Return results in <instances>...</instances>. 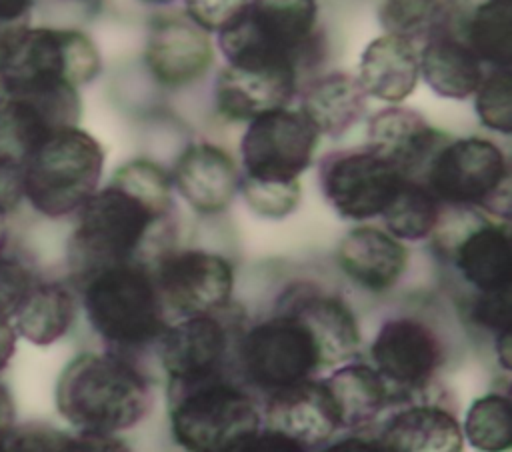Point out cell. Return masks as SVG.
<instances>
[{"mask_svg": "<svg viewBox=\"0 0 512 452\" xmlns=\"http://www.w3.org/2000/svg\"><path fill=\"white\" fill-rule=\"evenodd\" d=\"M170 208L172 182L158 164L136 158L120 166L110 184L78 210L68 240V268L76 286L104 268L140 260V250Z\"/></svg>", "mask_w": 512, "mask_h": 452, "instance_id": "6da1fadb", "label": "cell"}, {"mask_svg": "<svg viewBox=\"0 0 512 452\" xmlns=\"http://www.w3.org/2000/svg\"><path fill=\"white\" fill-rule=\"evenodd\" d=\"M218 46L230 66L280 68L298 76L326 52L318 0H250L222 32Z\"/></svg>", "mask_w": 512, "mask_h": 452, "instance_id": "7a4b0ae2", "label": "cell"}, {"mask_svg": "<svg viewBox=\"0 0 512 452\" xmlns=\"http://www.w3.org/2000/svg\"><path fill=\"white\" fill-rule=\"evenodd\" d=\"M150 406L146 376L118 354H80L64 366L56 382V408L80 432L128 430Z\"/></svg>", "mask_w": 512, "mask_h": 452, "instance_id": "3957f363", "label": "cell"}, {"mask_svg": "<svg viewBox=\"0 0 512 452\" xmlns=\"http://www.w3.org/2000/svg\"><path fill=\"white\" fill-rule=\"evenodd\" d=\"M80 288L88 322L114 348L112 354L158 342L168 326L152 266L142 260L104 268Z\"/></svg>", "mask_w": 512, "mask_h": 452, "instance_id": "277c9868", "label": "cell"}, {"mask_svg": "<svg viewBox=\"0 0 512 452\" xmlns=\"http://www.w3.org/2000/svg\"><path fill=\"white\" fill-rule=\"evenodd\" d=\"M104 148L86 130H58L34 146L22 160V192L30 206L62 218L78 212L98 190Z\"/></svg>", "mask_w": 512, "mask_h": 452, "instance_id": "5b68a950", "label": "cell"}, {"mask_svg": "<svg viewBox=\"0 0 512 452\" xmlns=\"http://www.w3.org/2000/svg\"><path fill=\"white\" fill-rule=\"evenodd\" d=\"M94 42L72 28H22L0 48V78L8 96L56 86H84L100 74Z\"/></svg>", "mask_w": 512, "mask_h": 452, "instance_id": "8992f818", "label": "cell"}, {"mask_svg": "<svg viewBox=\"0 0 512 452\" xmlns=\"http://www.w3.org/2000/svg\"><path fill=\"white\" fill-rule=\"evenodd\" d=\"M260 424L254 396L226 376L170 384V428L186 452H230Z\"/></svg>", "mask_w": 512, "mask_h": 452, "instance_id": "52a82bcc", "label": "cell"}, {"mask_svg": "<svg viewBox=\"0 0 512 452\" xmlns=\"http://www.w3.org/2000/svg\"><path fill=\"white\" fill-rule=\"evenodd\" d=\"M420 180L442 206L484 208L508 218L510 168L504 152L486 138L446 140Z\"/></svg>", "mask_w": 512, "mask_h": 452, "instance_id": "ba28073f", "label": "cell"}, {"mask_svg": "<svg viewBox=\"0 0 512 452\" xmlns=\"http://www.w3.org/2000/svg\"><path fill=\"white\" fill-rule=\"evenodd\" d=\"M236 358L244 380L266 396L310 380L322 368L310 330L282 304L238 340Z\"/></svg>", "mask_w": 512, "mask_h": 452, "instance_id": "9c48e42d", "label": "cell"}, {"mask_svg": "<svg viewBox=\"0 0 512 452\" xmlns=\"http://www.w3.org/2000/svg\"><path fill=\"white\" fill-rule=\"evenodd\" d=\"M318 130L300 112L278 108L248 122L240 142L242 176L256 182H294L312 164Z\"/></svg>", "mask_w": 512, "mask_h": 452, "instance_id": "30bf717a", "label": "cell"}, {"mask_svg": "<svg viewBox=\"0 0 512 452\" xmlns=\"http://www.w3.org/2000/svg\"><path fill=\"white\" fill-rule=\"evenodd\" d=\"M318 180L326 202L348 220L380 216L406 180L388 160L370 150H336L322 158Z\"/></svg>", "mask_w": 512, "mask_h": 452, "instance_id": "8fae6325", "label": "cell"}, {"mask_svg": "<svg viewBox=\"0 0 512 452\" xmlns=\"http://www.w3.org/2000/svg\"><path fill=\"white\" fill-rule=\"evenodd\" d=\"M164 310L180 318L214 314L230 304L234 272L226 258L206 250H168L152 266Z\"/></svg>", "mask_w": 512, "mask_h": 452, "instance_id": "7c38bea8", "label": "cell"}, {"mask_svg": "<svg viewBox=\"0 0 512 452\" xmlns=\"http://www.w3.org/2000/svg\"><path fill=\"white\" fill-rule=\"evenodd\" d=\"M370 356L394 400L424 390L432 382L444 362V346L426 322L398 316L380 326Z\"/></svg>", "mask_w": 512, "mask_h": 452, "instance_id": "4fadbf2b", "label": "cell"}, {"mask_svg": "<svg viewBox=\"0 0 512 452\" xmlns=\"http://www.w3.org/2000/svg\"><path fill=\"white\" fill-rule=\"evenodd\" d=\"M224 310L166 326L158 340V356L170 384H194L224 376L230 350L228 328L220 318Z\"/></svg>", "mask_w": 512, "mask_h": 452, "instance_id": "5bb4252c", "label": "cell"}, {"mask_svg": "<svg viewBox=\"0 0 512 452\" xmlns=\"http://www.w3.org/2000/svg\"><path fill=\"white\" fill-rule=\"evenodd\" d=\"M450 140L420 112L390 106L368 120V148L388 160L404 178L420 180L436 150Z\"/></svg>", "mask_w": 512, "mask_h": 452, "instance_id": "9a60e30c", "label": "cell"}, {"mask_svg": "<svg viewBox=\"0 0 512 452\" xmlns=\"http://www.w3.org/2000/svg\"><path fill=\"white\" fill-rule=\"evenodd\" d=\"M144 62L154 80L164 86L190 84L212 64L208 32L188 18H160L150 26Z\"/></svg>", "mask_w": 512, "mask_h": 452, "instance_id": "2e32d148", "label": "cell"}, {"mask_svg": "<svg viewBox=\"0 0 512 452\" xmlns=\"http://www.w3.org/2000/svg\"><path fill=\"white\" fill-rule=\"evenodd\" d=\"M310 330L322 368L348 362L360 346V330L348 304L308 284L290 288L280 300Z\"/></svg>", "mask_w": 512, "mask_h": 452, "instance_id": "e0dca14e", "label": "cell"}, {"mask_svg": "<svg viewBox=\"0 0 512 452\" xmlns=\"http://www.w3.org/2000/svg\"><path fill=\"white\" fill-rule=\"evenodd\" d=\"M298 74L278 68H242L226 64L214 84V102L226 120L250 122L286 108L298 90Z\"/></svg>", "mask_w": 512, "mask_h": 452, "instance_id": "ac0fdd59", "label": "cell"}, {"mask_svg": "<svg viewBox=\"0 0 512 452\" xmlns=\"http://www.w3.org/2000/svg\"><path fill=\"white\" fill-rule=\"evenodd\" d=\"M170 182L196 212L218 214L238 194L240 170L222 148L198 142L178 156Z\"/></svg>", "mask_w": 512, "mask_h": 452, "instance_id": "d6986e66", "label": "cell"}, {"mask_svg": "<svg viewBox=\"0 0 512 452\" xmlns=\"http://www.w3.org/2000/svg\"><path fill=\"white\" fill-rule=\"evenodd\" d=\"M266 428L286 434L308 450L324 444L338 428L330 396L322 380H304L266 396Z\"/></svg>", "mask_w": 512, "mask_h": 452, "instance_id": "ffe728a7", "label": "cell"}, {"mask_svg": "<svg viewBox=\"0 0 512 452\" xmlns=\"http://www.w3.org/2000/svg\"><path fill=\"white\" fill-rule=\"evenodd\" d=\"M336 260L342 272L360 288L386 292L404 274L408 250L398 238L380 228L358 226L340 240Z\"/></svg>", "mask_w": 512, "mask_h": 452, "instance_id": "44dd1931", "label": "cell"}, {"mask_svg": "<svg viewBox=\"0 0 512 452\" xmlns=\"http://www.w3.org/2000/svg\"><path fill=\"white\" fill-rule=\"evenodd\" d=\"M356 78L366 96L392 104L402 102L414 92L420 78L416 44L394 34L374 38L360 56Z\"/></svg>", "mask_w": 512, "mask_h": 452, "instance_id": "7402d4cb", "label": "cell"}, {"mask_svg": "<svg viewBox=\"0 0 512 452\" xmlns=\"http://www.w3.org/2000/svg\"><path fill=\"white\" fill-rule=\"evenodd\" d=\"M452 260L464 282H468L476 294L510 288L512 248L508 226L482 222L470 228L456 242Z\"/></svg>", "mask_w": 512, "mask_h": 452, "instance_id": "603a6c76", "label": "cell"}, {"mask_svg": "<svg viewBox=\"0 0 512 452\" xmlns=\"http://www.w3.org/2000/svg\"><path fill=\"white\" fill-rule=\"evenodd\" d=\"M384 452H462V426L452 412L432 404L408 406L392 414L380 436Z\"/></svg>", "mask_w": 512, "mask_h": 452, "instance_id": "cb8c5ba5", "label": "cell"}, {"mask_svg": "<svg viewBox=\"0 0 512 452\" xmlns=\"http://www.w3.org/2000/svg\"><path fill=\"white\" fill-rule=\"evenodd\" d=\"M366 110V94L356 76L330 72L310 80L302 88L300 112L318 134L340 136L352 128Z\"/></svg>", "mask_w": 512, "mask_h": 452, "instance_id": "d4e9b609", "label": "cell"}, {"mask_svg": "<svg viewBox=\"0 0 512 452\" xmlns=\"http://www.w3.org/2000/svg\"><path fill=\"white\" fill-rule=\"evenodd\" d=\"M338 428H362L370 424L392 400V394L384 378L374 370V366L350 362L334 370L322 380Z\"/></svg>", "mask_w": 512, "mask_h": 452, "instance_id": "484cf974", "label": "cell"}, {"mask_svg": "<svg viewBox=\"0 0 512 452\" xmlns=\"http://www.w3.org/2000/svg\"><path fill=\"white\" fill-rule=\"evenodd\" d=\"M420 74L442 98L462 100L476 92L484 78L482 62L466 46L460 34L438 36L418 50Z\"/></svg>", "mask_w": 512, "mask_h": 452, "instance_id": "4316f807", "label": "cell"}, {"mask_svg": "<svg viewBox=\"0 0 512 452\" xmlns=\"http://www.w3.org/2000/svg\"><path fill=\"white\" fill-rule=\"evenodd\" d=\"M76 302L60 282H34L14 312L16 334L34 346H50L72 326Z\"/></svg>", "mask_w": 512, "mask_h": 452, "instance_id": "83f0119b", "label": "cell"}, {"mask_svg": "<svg viewBox=\"0 0 512 452\" xmlns=\"http://www.w3.org/2000/svg\"><path fill=\"white\" fill-rule=\"evenodd\" d=\"M378 18L386 34L406 38L412 44H426L462 30L458 0H382Z\"/></svg>", "mask_w": 512, "mask_h": 452, "instance_id": "f1b7e54d", "label": "cell"}, {"mask_svg": "<svg viewBox=\"0 0 512 452\" xmlns=\"http://www.w3.org/2000/svg\"><path fill=\"white\" fill-rule=\"evenodd\" d=\"M460 38L482 64L510 68L512 6L510 0H486L464 18Z\"/></svg>", "mask_w": 512, "mask_h": 452, "instance_id": "f546056e", "label": "cell"}, {"mask_svg": "<svg viewBox=\"0 0 512 452\" xmlns=\"http://www.w3.org/2000/svg\"><path fill=\"white\" fill-rule=\"evenodd\" d=\"M442 214V204L426 188L422 180L406 178L384 212L380 214L388 234L398 240H424L428 238Z\"/></svg>", "mask_w": 512, "mask_h": 452, "instance_id": "4dcf8cb0", "label": "cell"}, {"mask_svg": "<svg viewBox=\"0 0 512 452\" xmlns=\"http://www.w3.org/2000/svg\"><path fill=\"white\" fill-rule=\"evenodd\" d=\"M464 438L478 452H508L512 444V410L508 394H486L466 412Z\"/></svg>", "mask_w": 512, "mask_h": 452, "instance_id": "1f68e13d", "label": "cell"}, {"mask_svg": "<svg viewBox=\"0 0 512 452\" xmlns=\"http://www.w3.org/2000/svg\"><path fill=\"white\" fill-rule=\"evenodd\" d=\"M476 114L486 128L502 134L512 130V84L510 68H492L474 92Z\"/></svg>", "mask_w": 512, "mask_h": 452, "instance_id": "d6a6232c", "label": "cell"}, {"mask_svg": "<svg viewBox=\"0 0 512 452\" xmlns=\"http://www.w3.org/2000/svg\"><path fill=\"white\" fill-rule=\"evenodd\" d=\"M238 192L244 196L246 204L264 218H284L294 212L300 202V182H256L240 174Z\"/></svg>", "mask_w": 512, "mask_h": 452, "instance_id": "836d02e7", "label": "cell"}, {"mask_svg": "<svg viewBox=\"0 0 512 452\" xmlns=\"http://www.w3.org/2000/svg\"><path fill=\"white\" fill-rule=\"evenodd\" d=\"M70 434L48 424H12L0 438V452H68Z\"/></svg>", "mask_w": 512, "mask_h": 452, "instance_id": "e575fe53", "label": "cell"}, {"mask_svg": "<svg viewBox=\"0 0 512 452\" xmlns=\"http://www.w3.org/2000/svg\"><path fill=\"white\" fill-rule=\"evenodd\" d=\"M250 0H184L186 16L204 32H222L248 6Z\"/></svg>", "mask_w": 512, "mask_h": 452, "instance_id": "d590c367", "label": "cell"}, {"mask_svg": "<svg viewBox=\"0 0 512 452\" xmlns=\"http://www.w3.org/2000/svg\"><path fill=\"white\" fill-rule=\"evenodd\" d=\"M34 274L16 258L0 256V316L12 318L22 298L34 284Z\"/></svg>", "mask_w": 512, "mask_h": 452, "instance_id": "8d00e7d4", "label": "cell"}, {"mask_svg": "<svg viewBox=\"0 0 512 452\" xmlns=\"http://www.w3.org/2000/svg\"><path fill=\"white\" fill-rule=\"evenodd\" d=\"M510 296H512V288L474 294L468 308L472 322L496 334L510 330V310H512Z\"/></svg>", "mask_w": 512, "mask_h": 452, "instance_id": "74e56055", "label": "cell"}, {"mask_svg": "<svg viewBox=\"0 0 512 452\" xmlns=\"http://www.w3.org/2000/svg\"><path fill=\"white\" fill-rule=\"evenodd\" d=\"M230 452H308V448L282 432L260 428Z\"/></svg>", "mask_w": 512, "mask_h": 452, "instance_id": "f35d334b", "label": "cell"}, {"mask_svg": "<svg viewBox=\"0 0 512 452\" xmlns=\"http://www.w3.org/2000/svg\"><path fill=\"white\" fill-rule=\"evenodd\" d=\"M32 4L34 0H0V48L12 34L26 28Z\"/></svg>", "mask_w": 512, "mask_h": 452, "instance_id": "ab89813d", "label": "cell"}, {"mask_svg": "<svg viewBox=\"0 0 512 452\" xmlns=\"http://www.w3.org/2000/svg\"><path fill=\"white\" fill-rule=\"evenodd\" d=\"M68 452H130V448L114 434L80 432L78 436H70Z\"/></svg>", "mask_w": 512, "mask_h": 452, "instance_id": "60d3db41", "label": "cell"}, {"mask_svg": "<svg viewBox=\"0 0 512 452\" xmlns=\"http://www.w3.org/2000/svg\"><path fill=\"white\" fill-rule=\"evenodd\" d=\"M320 452H384L378 438H366V436H348L334 444H328Z\"/></svg>", "mask_w": 512, "mask_h": 452, "instance_id": "b9f144b4", "label": "cell"}, {"mask_svg": "<svg viewBox=\"0 0 512 452\" xmlns=\"http://www.w3.org/2000/svg\"><path fill=\"white\" fill-rule=\"evenodd\" d=\"M16 350V330L8 318L0 316V372L8 366Z\"/></svg>", "mask_w": 512, "mask_h": 452, "instance_id": "7bdbcfd3", "label": "cell"}, {"mask_svg": "<svg viewBox=\"0 0 512 452\" xmlns=\"http://www.w3.org/2000/svg\"><path fill=\"white\" fill-rule=\"evenodd\" d=\"M14 418H16L14 400L8 392V388L0 382V436L14 424Z\"/></svg>", "mask_w": 512, "mask_h": 452, "instance_id": "ee69618b", "label": "cell"}, {"mask_svg": "<svg viewBox=\"0 0 512 452\" xmlns=\"http://www.w3.org/2000/svg\"><path fill=\"white\" fill-rule=\"evenodd\" d=\"M496 354L504 370L510 368V330L496 334Z\"/></svg>", "mask_w": 512, "mask_h": 452, "instance_id": "f6af8a7d", "label": "cell"}, {"mask_svg": "<svg viewBox=\"0 0 512 452\" xmlns=\"http://www.w3.org/2000/svg\"><path fill=\"white\" fill-rule=\"evenodd\" d=\"M6 238H8V226H6V214H0V252L6 244Z\"/></svg>", "mask_w": 512, "mask_h": 452, "instance_id": "bcb514c9", "label": "cell"}, {"mask_svg": "<svg viewBox=\"0 0 512 452\" xmlns=\"http://www.w3.org/2000/svg\"><path fill=\"white\" fill-rule=\"evenodd\" d=\"M6 100H8V94H6V88H4L2 78H0V108L6 104Z\"/></svg>", "mask_w": 512, "mask_h": 452, "instance_id": "7dc6e473", "label": "cell"}, {"mask_svg": "<svg viewBox=\"0 0 512 452\" xmlns=\"http://www.w3.org/2000/svg\"><path fill=\"white\" fill-rule=\"evenodd\" d=\"M140 2H148V4H168V2H174V0H140Z\"/></svg>", "mask_w": 512, "mask_h": 452, "instance_id": "c3c4849f", "label": "cell"}, {"mask_svg": "<svg viewBox=\"0 0 512 452\" xmlns=\"http://www.w3.org/2000/svg\"><path fill=\"white\" fill-rule=\"evenodd\" d=\"M2 152H6V150H2V148H0V154H2ZM6 154H10V152H6ZM12 156H14V154H12Z\"/></svg>", "mask_w": 512, "mask_h": 452, "instance_id": "681fc988", "label": "cell"}]
</instances>
